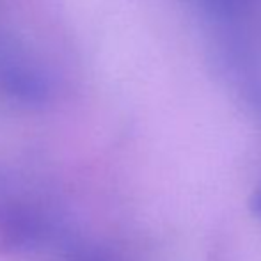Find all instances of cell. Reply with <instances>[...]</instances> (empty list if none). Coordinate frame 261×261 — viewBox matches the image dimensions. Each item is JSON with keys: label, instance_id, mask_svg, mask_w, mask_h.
Segmentation results:
<instances>
[{"label": "cell", "instance_id": "6da1fadb", "mask_svg": "<svg viewBox=\"0 0 261 261\" xmlns=\"http://www.w3.org/2000/svg\"><path fill=\"white\" fill-rule=\"evenodd\" d=\"M57 237L50 208L16 179L0 171V251L32 254Z\"/></svg>", "mask_w": 261, "mask_h": 261}, {"label": "cell", "instance_id": "7a4b0ae2", "mask_svg": "<svg viewBox=\"0 0 261 261\" xmlns=\"http://www.w3.org/2000/svg\"><path fill=\"white\" fill-rule=\"evenodd\" d=\"M54 80L45 68L27 57L0 61V93L21 107L46 105L54 96Z\"/></svg>", "mask_w": 261, "mask_h": 261}, {"label": "cell", "instance_id": "3957f363", "mask_svg": "<svg viewBox=\"0 0 261 261\" xmlns=\"http://www.w3.org/2000/svg\"><path fill=\"white\" fill-rule=\"evenodd\" d=\"M66 261H116L110 256L103 254L100 251H93V249H76L68 256Z\"/></svg>", "mask_w": 261, "mask_h": 261}, {"label": "cell", "instance_id": "277c9868", "mask_svg": "<svg viewBox=\"0 0 261 261\" xmlns=\"http://www.w3.org/2000/svg\"><path fill=\"white\" fill-rule=\"evenodd\" d=\"M249 208H251L252 215L261 220V185H258V189L252 192L251 199H249Z\"/></svg>", "mask_w": 261, "mask_h": 261}]
</instances>
